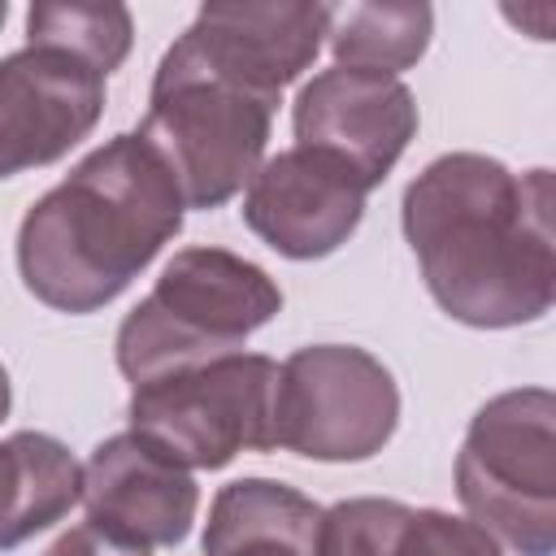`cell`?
<instances>
[{"label":"cell","instance_id":"obj_1","mask_svg":"<svg viewBox=\"0 0 556 556\" xmlns=\"http://www.w3.org/2000/svg\"><path fill=\"white\" fill-rule=\"evenodd\" d=\"M434 304L473 330L539 321L556 300L552 169L513 174L486 152H443L400 204Z\"/></svg>","mask_w":556,"mask_h":556},{"label":"cell","instance_id":"obj_2","mask_svg":"<svg viewBox=\"0 0 556 556\" xmlns=\"http://www.w3.org/2000/svg\"><path fill=\"white\" fill-rule=\"evenodd\" d=\"M182 191L156 148L139 130L113 135L26 208L17 274L39 304L96 313L156 261L182 230Z\"/></svg>","mask_w":556,"mask_h":556},{"label":"cell","instance_id":"obj_3","mask_svg":"<svg viewBox=\"0 0 556 556\" xmlns=\"http://www.w3.org/2000/svg\"><path fill=\"white\" fill-rule=\"evenodd\" d=\"M278 308L282 291L256 261L226 248H182L117 326V369L139 387L243 352L248 334L269 326Z\"/></svg>","mask_w":556,"mask_h":556},{"label":"cell","instance_id":"obj_4","mask_svg":"<svg viewBox=\"0 0 556 556\" xmlns=\"http://www.w3.org/2000/svg\"><path fill=\"white\" fill-rule=\"evenodd\" d=\"M274 109V96L248 91L169 43L152 74L139 135L169 165L187 208H217L261 169Z\"/></svg>","mask_w":556,"mask_h":556},{"label":"cell","instance_id":"obj_5","mask_svg":"<svg viewBox=\"0 0 556 556\" xmlns=\"http://www.w3.org/2000/svg\"><path fill=\"white\" fill-rule=\"evenodd\" d=\"M456 500L517 556L556 547V395L517 387L486 400L456 456Z\"/></svg>","mask_w":556,"mask_h":556},{"label":"cell","instance_id":"obj_6","mask_svg":"<svg viewBox=\"0 0 556 556\" xmlns=\"http://www.w3.org/2000/svg\"><path fill=\"white\" fill-rule=\"evenodd\" d=\"M278 361L261 352L213 356L130 391V430L187 469H226L239 452L274 447Z\"/></svg>","mask_w":556,"mask_h":556},{"label":"cell","instance_id":"obj_7","mask_svg":"<svg viewBox=\"0 0 556 556\" xmlns=\"http://www.w3.org/2000/svg\"><path fill=\"white\" fill-rule=\"evenodd\" d=\"M400 426L391 369L356 343H308L278 365L274 447L304 460H369Z\"/></svg>","mask_w":556,"mask_h":556},{"label":"cell","instance_id":"obj_8","mask_svg":"<svg viewBox=\"0 0 556 556\" xmlns=\"http://www.w3.org/2000/svg\"><path fill=\"white\" fill-rule=\"evenodd\" d=\"M87 526L130 556L178 547L200 513V486L187 465L135 430L109 434L83 465Z\"/></svg>","mask_w":556,"mask_h":556},{"label":"cell","instance_id":"obj_9","mask_svg":"<svg viewBox=\"0 0 556 556\" xmlns=\"http://www.w3.org/2000/svg\"><path fill=\"white\" fill-rule=\"evenodd\" d=\"M104 74L56 43L0 56V178L61 161L104 113Z\"/></svg>","mask_w":556,"mask_h":556},{"label":"cell","instance_id":"obj_10","mask_svg":"<svg viewBox=\"0 0 556 556\" xmlns=\"http://www.w3.org/2000/svg\"><path fill=\"white\" fill-rule=\"evenodd\" d=\"M369 187L343 161L317 148H282L261 161L243 187V222L278 256L317 261L339 252L361 217Z\"/></svg>","mask_w":556,"mask_h":556},{"label":"cell","instance_id":"obj_11","mask_svg":"<svg viewBox=\"0 0 556 556\" xmlns=\"http://www.w3.org/2000/svg\"><path fill=\"white\" fill-rule=\"evenodd\" d=\"M291 126L300 148L343 161L374 191L417 135V100L400 78L334 65L300 87Z\"/></svg>","mask_w":556,"mask_h":556},{"label":"cell","instance_id":"obj_12","mask_svg":"<svg viewBox=\"0 0 556 556\" xmlns=\"http://www.w3.org/2000/svg\"><path fill=\"white\" fill-rule=\"evenodd\" d=\"M326 26L330 4H204L174 43L213 74L278 100L317 61Z\"/></svg>","mask_w":556,"mask_h":556},{"label":"cell","instance_id":"obj_13","mask_svg":"<svg viewBox=\"0 0 556 556\" xmlns=\"http://www.w3.org/2000/svg\"><path fill=\"white\" fill-rule=\"evenodd\" d=\"M321 556H504V547L469 517L361 495L326 508Z\"/></svg>","mask_w":556,"mask_h":556},{"label":"cell","instance_id":"obj_14","mask_svg":"<svg viewBox=\"0 0 556 556\" xmlns=\"http://www.w3.org/2000/svg\"><path fill=\"white\" fill-rule=\"evenodd\" d=\"M326 508L274 478H239L213 495L204 556H321Z\"/></svg>","mask_w":556,"mask_h":556},{"label":"cell","instance_id":"obj_15","mask_svg":"<svg viewBox=\"0 0 556 556\" xmlns=\"http://www.w3.org/2000/svg\"><path fill=\"white\" fill-rule=\"evenodd\" d=\"M83 500V465L43 430L0 439V552L70 517Z\"/></svg>","mask_w":556,"mask_h":556},{"label":"cell","instance_id":"obj_16","mask_svg":"<svg viewBox=\"0 0 556 556\" xmlns=\"http://www.w3.org/2000/svg\"><path fill=\"white\" fill-rule=\"evenodd\" d=\"M434 35V9L413 4H330L326 43L334 52L339 70H365L395 78L400 70H413Z\"/></svg>","mask_w":556,"mask_h":556},{"label":"cell","instance_id":"obj_17","mask_svg":"<svg viewBox=\"0 0 556 556\" xmlns=\"http://www.w3.org/2000/svg\"><path fill=\"white\" fill-rule=\"evenodd\" d=\"M135 17L126 4H65L43 0L26 13V43H56L87 56L104 78L130 56Z\"/></svg>","mask_w":556,"mask_h":556},{"label":"cell","instance_id":"obj_18","mask_svg":"<svg viewBox=\"0 0 556 556\" xmlns=\"http://www.w3.org/2000/svg\"><path fill=\"white\" fill-rule=\"evenodd\" d=\"M43 556H130V552H122V547H113L104 534H96L87 521L83 526H70Z\"/></svg>","mask_w":556,"mask_h":556},{"label":"cell","instance_id":"obj_19","mask_svg":"<svg viewBox=\"0 0 556 556\" xmlns=\"http://www.w3.org/2000/svg\"><path fill=\"white\" fill-rule=\"evenodd\" d=\"M9 404H13V387H9V369L0 365V421L9 417Z\"/></svg>","mask_w":556,"mask_h":556},{"label":"cell","instance_id":"obj_20","mask_svg":"<svg viewBox=\"0 0 556 556\" xmlns=\"http://www.w3.org/2000/svg\"><path fill=\"white\" fill-rule=\"evenodd\" d=\"M4 17H9V4H4V0H0V26H4Z\"/></svg>","mask_w":556,"mask_h":556}]
</instances>
